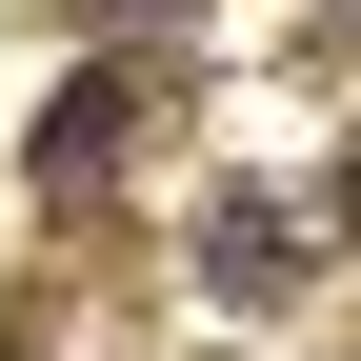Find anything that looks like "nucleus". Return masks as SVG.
I'll return each mask as SVG.
<instances>
[{
    "label": "nucleus",
    "instance_id": "1",
    "mask_svg": "<svg viewBox=\"0 0 361 361\" xmlns=\"http://www.w3.org/2000/svg\"><path fill=\"white\" fill-rule=\"evenodd\" d=\"M341 221H361V180H341Z\"/></svg>",
    "mask_w": 361,
    "mask_h": 361
}]
</instances>
